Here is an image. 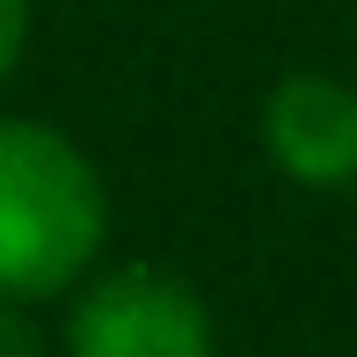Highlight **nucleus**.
I'll return each instance as SVG.
<instances>
[{"mask_svg": "<svg viewBox=\"0 0 357 357\" xmlns=\"http://www.w3.org/2000/svg\"><path fill=\"white\" fill-rule=\"evenodd\" d=\"M109 234L95 160L37 117H0V299H59L80 284Z\"/></svg>", "mask_w": 357, "mask_h": 357, "instance_id": "f257e3e1", "label": "nucleus"}, {"mask_svg": "<svg viewBox=\"0 0 357 357\" xmlns=\"http://www.w3.org/2000/svg\"><path fill=\"white\" fill-rule=\"evenodd\" d=\"M219 328L190 278L160 263H117L66 306V357H212Z\"/></svg>", "mask_w": 357, "mask_h": 357, "instance_id": "f03ea898", "label": "nucleus"}, {"mask_svg": "<svg viewBox=\"0 0 357 357\" xmlns=\"http://www.w3.org/2000/svg\"><path fill=\"white\" fill-rule=\"evenodd\" d=\"M263 153L299 190L357 183V88L321 66L284 73L263 95Z\"/></svg>", "mask_w": 357, "mask_h": 357, "instance_id": "7ed1b4c3", "label": "nucleus"}, {"mask_svg": "<svg viewBox=\"0 0 357 357\" xmlns=\"http://www.w3.org/2000/svg\"><path fill=\"white\" fill-rule=\"evenodd\" d=\"M22 44H29V0H0V80L15 73Z\"/></svg>", "mask_w": 357, "mask_h": 357, "instance_id": "20e7f679", "label": "nucleus"}, {"mask_svg": "<svg viewBox=\"0 0 357 357\" xmlns=\"http://www.w3.org/2000/svg\"><path fill=\"white\" fill-rule=\"evenodd\" d=\"M0 357H37V328L15 299H0Z\"/></svg>", "mask_w": 357, "mask_h": 357, "instance_id": "39448f33", "label": "nucleus"}]
</instances>
